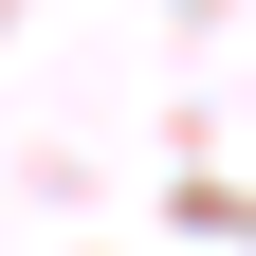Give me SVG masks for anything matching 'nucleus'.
I'll use <instances>...</instances> for the list:
<instances>
[]
</instances>
